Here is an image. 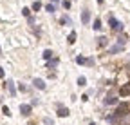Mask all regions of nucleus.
<instances>
[{"instance_id":"1","label":"nucleus","mask_w":130,"mask_h":125,"mask_svg":"<svg viewBox=\"0 0 130 125\" xmlns=\"http://www.w3.org/2000/svg\"><path fill=\"white\" fill-rule=\"evenodd\" d=\"M128 111H130V109H128V103H118V105H116V111H114L112 114L121 121L123 118L128 116Z\"/></svg>"},{"instance_id":"2","label":"nucleus","mask_w":130,"mask_h":125,"mask_svg":"<svg viewBox=\"0 0 130 125\" xmlns=\"http://www.w3.org/2000/svg\"><path fill=\"white\" fill-rule=\"evenodd\" d=\"M56 114L60 116V118H69V109L67 107H65L63 103H56Z\"/></svg>"},{"instance_id":"3","label":"nucleus","mask_w":130,"mask_h":125,"mask_svg":"<svg viewBox=\"0 0 130 125\" xmlns=\"http://www.w3.org/2000/svg\"><path fill=\"white\" fill-rule=\"evenodd\" d=\"M108 25L114 29V31H119V33H121V31H123V24L119 22V20H116V18H114L112 17V15H110V17H108Z\"/></svg>"},{"instance_id":"4","label":"nucleus","mask_w":130,"mask_h":125,"mask_svg":"<svg viewBox=\"0 0 130 125\" xmlns=\"http://www.w3.org/2000/svg\"><path fill=\"white\" fill-rule=\"evenodd\" d=\"M20 114H22L24 118H29V116L32 114V107H31V103H22V105H20Z\"/></svg>"},{"instance_id":"5","label":"nucleus","mask_w":130,"mask_h":125,"mask_svg":"<svg viewBox=\"0 0 130 125\" xmlns=\"http://www.w3.org/2000/svg\"><path fill=\"white\" fill-rule=\"evenodd\" d=\"M89 20H90V11H89V7H83L81 9V24L89 25Z\"/></svg>"},{"instance_id":"6","label":"nucleus","mask_w":130,"mask_h":125,"mask_svg":"<svg viewBox=\"0 0 130 125\" xmlns=\"http://www.w3.org/2000/svg\"><path fill=\"white\" fill-rule=\"evenodd\" d=\"M118 103H119V100H118V96H114V94H108V96L103 98V105H118Z\"/></svg>"},{"instance_id":"7","label":"nucleus","mask_w":130,"mask_h":125,"mask_svg":"<svg viewBox=\"0 0 130 125\" xmlns=\"http://www.w3.org/2000/svg\"><path fill=\"white\" fill-rule=\"evenodd\" d=\"M32 87L38 89V91H43V89L47 87V84L42 80V78H35V80H32Z\"/></svg>"},{"instance_id":"8","label":"nucleus","mask_w":130,"mask_h":125,"mask_svg":"<svg viewBox=\"0 0 130 125\" xmlns=\"http://www.w3.org/2000/svg\"><path fill=\"white\" fill-rule=\"evenodd\" d=\"M4 85L7 87V91H9V94H11V96H16V87H14V82H13V80H7Z\"/></svg>"},{"instance_id":"9","label":"nucleus","mask_w":130,"mask_h":125,"mask_svg":"<svg viewBox=\"0 0 130 125\" xmlns=\"http://www.w3.org/2000/svg\"><path fill=\"white\" fill-rule=\"evenodd\" d=\"M58 64H60V58L54 56V58H51V60H47V62H45V67H47V69H53V67H56Z\"/></svg>"},{"instance_id":"10","label":"nucleus","mask_w":130,"mask_h":125,"mask_svg":"<svg viewBox=\"0 0 130 125\" xmlns=\"http://www.w3.org/2000/svg\"><path fill=\"white\" fill-rule=\"evenodd\" d=\"M60 24L61 25H72V20L67 17V15H61V17H60Z\"/></svg>"},{"instance_id":"11","label":"nucleus","mask_w":130,"mask_h":125,"mask_svg":"<svg viewBox=\"0 0 130 125\" xmlns=\"http://www.w3.org/2000/svg\"><path fill=\"white\" fill-rule=\"evenodd\" d=\"M128 94H130V84H126L119 89V96H128Z\"/></svg>"},{"instance_id":"12","label":"nucleus","mask_w":130,"mask_h":125,"mask_svg":"<svg viewBox=\"0 0 130 125\" xmlns=\"http://www.w3.org/2000/svg\"><path fill=\"white\" fill-rule=\"evenodd\" d=\"M107 44H108L107 36H100V38H98V47H107Z\"/></svg>"},{"instance_id":"13","label":"nucleus","mask_w":130,"mask_h":125,"mask_svg":"<svg viewBox=\"0 0 130 125\" xmlns=\"http://www.w3.org/2000/svg\"><path fill=\"white\" fill-rule=\"evenodd\" d=\"M121 51H123V47L116 44L114 47H110V49H108V54H118V53H121Z\"/></svg>"},{"instance_id":"14","label":"nucleus","mask_w":130,"mask_h":125,"mask_svg":"<svg viewBox=\"0 0 130 125\" xmlns=\"http://www.w3.org/2000/svg\"><path fill=\"white\" fill-rule=\"evenodd\" d=\"M53 54H54V53H53V51H51V49H45V51H43V54H42V56H43V60H45V62H47V60H51V58H54V56H53Z\"/></svg>"},{"instance_id":"15","label":"nucleus","mask_w":130,"mask_h":125,"mask_svg":"<svg viewBox=\"0 0 130 125\" xmlns=\"http://www.w3.org/2000/svg\"><path fill=\"white\" fill-rule=\"evenodd\" d=\"M116 44H118V45H121V47H125V44H126V36H125V35H119V36H118V40H116Z\"/></svg>"},{"instance_id":"16","label":"nucleus","mask_w":130,"mask_h":125,"mask_svg":"<svg viewBox=\"0 0 130 125\" xmlns=\"http://www.w3.org/2000/svg\"><path fill=\"white\" fill-rule=\"evenodd\" d=\"M76 38H78V35H76V31H72V33L69 35V38H67V42H69V44H74V42H76Z\"/></svg>"},{"instance_id":"17","label":"nucleus","mask_w":130,"mask_h":125,"mask_svg":"<svg viewBox=\"0 0 130 125\" xmlns=\"http://www.w3.org/2000/svg\"><path fill=\"white\" fill-rule=\"evenodd\" d=\"M43 125H54V120L51 116H43Z\"/></svg>"},{"instance_id":"18","label":"nucleus","mask_w":130,"mask_h":125,"mask_svg":"<svg viewBox=\"0 0 130 125\" xmlns=\"http://www.w3.org/2000/svg\"><path fill=\"white\" fill-rule=\"evenodd\" d=\"M78 85H79V87H85V85H87V78H85V76H79V78H78Z\"/></svg>"},{"instance_id":"19","label":"nucleus","mask_w":130,"mask_h":125,"mask_svg":"<svg viewBox=\"0 0 130 125\" xmlns=\"http://www.w3.org/2000/svg\"><path fill=\"white\" fill-rule=\"evenodd\" d=\"M92 27H94L96 31H101V20H100V18H96V20H94V25H92Z\"/></svg>"},{"instance_id":"20","label":"nucleus","mask_w":130,"mask_h":125,"mask_svg":"<svg viewBox=\"0 0 130 125\" xmlns=\"http://www.w3.org/2000/svg\"><path fill=\"white\" fill-rule=\"evenodd\" d=\"M45 11H47V13H54V11H56V6H53V4H47V6H45Z\"/></svg>"},{"instance_id":"21","label":"nucleus","mask_w":130,"mask_h":125,"mask_svg":"<svg viewBox=\"0 0 130 125\" xmlns=\"http://www.w3.org/2000/svg\"><path fill=\"white\" fill-rule=\"evenodd\" d=\"M18 91H22V92H29V87H27L25 84H18Z\"/></svg>"},{"instance_id":"22","label":"nucleus","mask_w":130,"mask_h":125,"mask_svg":"<svg viewBox=\"0 0 130 125\" xmlns=\"http://www.w3.org/2000/svg\"><path fill=\"white\" fill-rule=\"evenodd\" d=\"M76 64L78 65H85V58L83 56H76Z\"/></svg>"},{"instance_id":"23","label":"nucleus","mask_w":130,"mask_h":125,"mask_svg":"<svg viewBox=\"0 0 130 125\" xmlns=\"http://www.w3.org/2000/svg\"><path fill=\"white\" fill-rule=\"evenodd\" d=\"M42 9V2H35L32 4V11H40Z\"/></svg>"},{"instance_id":"24","label":"nucleus","mask_w":130,"mask_h":125,"mask_svg":"<svg viewBox=\"0 0 130 125\" xmlns=\"http://www.w3.org/2000/svg\"><path fill=\"white\" fill-rule=\"evenodd\" d=\"M22 15L29 18V17H31V9H29V7H24V9H22Z\"/></svg>"},{"instance_id":"25","label":"nucleus","mask_w":130,"mask_h":125,"mask_svg":"<svg viewBox=\"0 0 130 125\" xmlns=\"http://www.w3.org/2000/svg\"><path fill=\"white\" fill-rule=\"evenodd\" d=\"M2 113H4V116H11V111H9V107H7V105L2 107Z\"/></svg>"},{"instance_id":"26","label":"nucleus","mask_w":130,"mask_h":125,"mask_svg":"<svg viewBox=\"0 0 130 125\" xmlns=\"http://www.w3.org/2000/svg\"><path fill=\"white\" fill-rule=\"evenodd\" d=\"M35 22H36V20H35V17H29V18H27V24L31 25V29L35 27Z\"/></svg>"},{"instance_id":"27","label":"nucleus","mask_w":130,"mask_h":125,"mask_svg":"<svg viewBox=\"0 0 130 125\" xmlns=\"http://www.w3.org/2000/svg\"><path fill=\"white\" fill-rule=\"evenodd\" d=\"M94 58H85V65H94Z\"/></svg>"},{"instance_id":"28","label":"nucleus","mask_w":130,"mask_h":125,"mask_svg":"<svg viewBox=\"0 0 130 125\" xmlns=\"http://www.w3.org/2000/svg\"><path fill=\"white\" fill-rule=\"evenodd\" d=\"M61 6H63L65 9H71V2H69V0H63V2H61Z\"/></svg>"},{"instance_id":"29","label":"nucleus","mask_w":130,"mask_h":125,"mask_svg":"<svg viewBox=\"0 0 130 125\" xmlns=\"http://www.w3.org/2000/svg\"><path fill=\"white\" fill-rule=\"evenodd\" d=\"M32 105H40V100H38V98H32V100H31V107H32Z\"/></svg>"},{"instance_id":"30","label":"nucleus","mask_w":130,"mask_h":125,"mask_svg":"<svg viewBox=\"0 0 130 125\" xmlns=\"http://www.w3.org/2000/svg\"><path fill=\"white\" fill-rule=\"evenodd\" d=\"M81 102H89V92H85V94L81 96Z\"/></svg>"},{"instance_id":"31","label":"nucleus","mask_w":130,"mask_h":125,"mask_svg":"<svg viewBox=\"0 0 130 125\" xmlns=\"http://www.w3.org/2000/svg\"><path fill=\"white\" fill-rule=\"evenodd\" d=\"M4 74H6V73H4V69L0 67V78H4Z\"/></svg>"},{"instance_id":"32","label":"nucleus","mask_w":130,"mask_h":125,"mask_svg":"<svg viewBox=\"0 0 130 125\" xmlns=\"http://www.w3.org/2000/svg\"><path fill=\"white\" fill-rule=\"evenodd\" d=\"M53 2V6H56V4H60V0H51Z\"/></svg>"},{"instance_id":"33","label":"nucleus","mask_w":130,"mask_h":125,"mask_svg":"<svg viewBox=\"0 0 130 125\" xmlns=\"http://www.w3.org/2000/svg\"><path fill=\"white\" fill-rule=\"evenodd\" d=\"M103 2H105V0H98V4H103Z\"/></svg>"},{"instance_id":"34","label":"nucleus","mask_w":130,"mask_h":125,"mask_svg":"<svg viewBox=\"0 0 130 125\" xmlns=\"http://www.w3.org/2000/svg\"><path fill=\"white\" fill-rule=\"evenodd\" d=\"M89 125H96V123H94V121H89Z\"/></svg>"},{"instance_id":"35","label":"nucleus","mask_w":130,"mask_h":125,"mask_svg":"<svg viewBox=\"0 0 130 125\" xmlns=\"http://www.w3.org/2000/svg\"><path fill=\"white\" fill-rule=\"evenodd\" d=\"M0 56H2V47H0Z\"/></svg>"}]
</instances>
